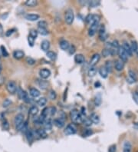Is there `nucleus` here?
I'll return each mask as SVG.
<instances>
[{
	"mask_svg": "<svg viewBox=\"0 0 138 152\" xmlns=\"http://www.w3.org/2000/svg\"><path fill=\"white\" fill-rule=\"evenodd\" d=\"M14 31H15V29H9V30H8V31L5 32V35H6V36H9L10 35H12V34L14 32Z\"/></svg>",
	"mask_w": 138,
	"mask_h": 152,
	"instance_id": "obj_57",
	"label": "nucleus"
},
{
	"mask_svg": "<svg viewBox=\"0 0 138 152\" xmlns=\"http://www.w3.org/2000/svg\"><path fill=\"white\" fill-rule=\"evenodd\" d=\"M47 57L48 58H50L51 61H54L55 59H56V58H57V55H56V53H54V51H47Z\"/></svg>",
	"mask_w": 138,
	"mask_h": 152,
	"instance_id": "obj_29",
	"label": "nucleus"
},
{
	"mask_svg": "<svg viewBox=\"0 0 138 152\" xmlns=\"http://www.w3.org/2000/svg\"><path fill=\"white\" fill-rule=\"evenodd\" d=\"M117 54L120 56V58L123 62H127L128 61V55L126 53V51H124V49H123L122 46H120L118 51H117Z\"/></svg>",
	"mask_w": 138,
	"mask_h": 152,
	"instance_id": "obj_5",
	"label": "nucleus"
},
{
	"mask_svg": "<svg viewBox=\"0 0 138 152\" xmlns=\"http://www.w3.org/2000/svg\"><path fill=\"white\" fill-rule=\"evenodd\" d=\"M38 112H39V108H38V107H36L35 105L32 106V107L30 108V109H29V114H30L31 115L35 116V115H36V114H38Z\"/></svg>",
	"mask_w": 138,
	"mask_h": 152,
	"instance_id": "obj_30",
	"label": "nucleus"
},
{
	"mask_svg": "<svg viewBox=\"0 0 138 152\" xmlns=\"http://www.w3.org/2000/svg\"><path fill=\"white\" fill-rule=\"evenodd\" d=\"M99 22H100V16L97 15H92L90 24L92 25V24H94V23H99Z\"/></svg>",
	"mask_w": 138,
	"mask_h": 152,
	"instance_id": "obj_31",
	"label": "nucleus"
},
{
	"mask_svg": "<svg viewBox=\"0 0 138 152\" xmlns=\"http://www.w3.org/2000/svg\"><path fill=\"white\" fill-rule=\"evenodd\" d=\"M123 49H124V51H126V53L127 54L128 56H131L132 54H133V51L131 50V46L127 42H124L123 46H122Z\"/></svg>",
	"mask_w": 138,
	"mask_h": 152,
	"instance_id": "obj_16",
	"label": "nucleus"
},
{
	"mask_svg": "<svg viewBox=\"0 0 138 152\" xmlns=\"http://www.w3.org/2000/svg\"><path fill=\"white\" fill-rule=\"evenodd\" d=\"M25 134V137H26V139L29 141V143H32L33 141V140H34L33 131L31 129H28L27 131Z\"/></svg>",
	"mask_w": 138,
	"mask_h": 152,
	"instance_id": "obj_14",
	"label": "nucleus"
},
{
	"mask_svg": "<svg viewBox=\"0 0 138 152\" xmlns=\"http://www.w3.org/2000/svg\"><path fill=\"white\" fill-rule=\"evenodd\" d=\"M46 103H47V99H46L45 98H44V97L40 98V99L37 101V104H38L39 106H41V107L45 106L46 104Z\"/></svg>",
	"mask_w": 138,
	"mask_h": 152,
	"instance_id": "obj_36",
	"label": "nucleus"
},
{
	"mask_svg": "<svg viewBox=\"0 0 138 152\" xmlns=\"http://www.w3.org/2000/svg\"><path fill=\"white\" fill-rule=\"evenodd\" d=\"M97 73V68L95 66H91L90 68L88 69V75L89 77H94Z\"/></svg>",
	"mask_w": 138,
	"mask_h": 152,
	"instance_id": "obj_32",
	"label": "nucleus"
},
{
	"mask_svg": "<svg viewBox=\"0 0 138 152\" xmlns=\"http://www.w3.org/2000/svg\"><path fill=\"white\" fill-rule=\"evenodd\" d=\"M94 86H95V88H99V87L100 86V83L97 82H96V83H95Z\"/></svg>",
	"mask_w": 138,
	"mask_h": 152,
	"instance_id": "obj_60",
	"label": "nucleus"
},
{
	"mask_svg": "<svg viewBox=\"0 0 138 152\" xmlns=\"http://www.w3.org/2000/svg\"><path fill=\"white\" fill-rule=\"evenodd\" d=\"M69 53L71 55V54H74L75 52V47L74 46H70L69 47Z\"/></svg>",
	"mask_w": 138,
	"mask_h": 152,
	"instance_id": "obj_56",
	"label": "nucleus"
},
{
	"mask_svg": "<svg viewBox=\"0 0 138 152\" xmlns=\"http://www.w3.org/2000/svg\"><path fill=\"white\" fill-rule=\"evenodd\" d=\"M38 4V2L36 0H27L25 2V5L29 7H34Z\"/></svg>",
	"mask_w": 138,
	"mask_h": 152,
	"instance_id": "obj_34",
	"label": "nucleus"
},
{
	"mask_svg": "<svg viewBox=\"0 0 138 152\" xmlns=\"http://www.w3.org/2000/svg\"><path fill=\"white\" fill-rule=\"evenodd\" d=\"M25 19L29 21L34 22V21H36L39 19V15L37 14H28L25 15Z\"/></svg>",
	"mask_w": 138,
	"mask_h": 152,
	"instance_id": "obj_22",
	"label": "nucleus"
},
{
	"mask_svg": "<svg viewBox=\"0 0 138 152\" xmlns=\"http://www.w3.org/2000/svg\"><path fill=\"white\" fill-rule=\"evenodd\" d=\"M53 124L58 128H61L65 126V119L61 118H55L53 121Z\"/></svg>",
	"mask_w": 138,
	"mask_h": 152,
	"instance_id": "obj_11",
	"label": "nucleus"
},
{
	"mask_svg": "<svg viewBox=\"0 0 138 152\" xmlns=\"http://www.w3.org/2000/svg\"><path fill=\"white\" fill-rule=\"evenodd\" d=\"M82 122L84 123V124L87 127H90L92 124V121L89 118H85L82 121Z\"/></svg>",
	"mask_w": 138,
	"mask_h": 152,
	"instance_id": "obj_38",
	"label": "nucleus"
},
{
	"mask_svg": "<svg viewBox=\"0 0 138 152\" xmlns=\"http://www.w3.org/2000/svg\"><path fill=\"white\" fill-rule=\"evenodd\" d=\"M0 49H1V52H2V56H4V57H8V51H7L6 49H5L3 46H1Z\"/></svg>",
	"mask_w": 138,
	"mask_h": 152,
	"instance_id": "obj_41",
	"label": "nucleus"
},
{
	"mask_svg": "<svg viewBox=\"0 0 138 152\" xmlns=\"http://www.w3.org/2000/svg\"><path fill=\"white\" fill-rule=\"evenodd\" d=\"M33 135L34 136L36 135L39 138H46L48 137V135L46 133L45 130L44 129H42V128H39V129H37L35 131L33 132ZM35 138V137H34Z\"/></svg>",
	"mask_w": 138,
	"mask_h": 152,
	"instance_id": "obj_9",
	"label": "nucleus"
},
{
	"mask_svg": "<svg viewBox=\"0 0 138 152\" xmlns=\"http://www.w3.org/2000/svg\"><path fill=\"white\" fill-rule=\"evenodd\" d=\"M124 152H131V145L130 142L126 141L124 145Z\"/></svg>",
	"mask_w": 138,
	"mask_h": 152,
	"instance_id": "obj_33",
	"label": "nucleus"
},
{
	"mask_svg": "<svg viewBox=\"0 0 138 152\" xmlns=\"http://www.w3.org/2000/svg\"><path fill=\"white\" fill-rule=\"evenodd\" d=\"M2 64H1V62H0V73H1V71H2Z\"/></svg>",
	"mask_w": 138,
	"mask_h": 152,
	"instance_id": "obj_62",
	"label": "nucleus"
},
{
	"mask_svg": "<svg viewBox=\"0 0 138 152\" xmlns=\"http://www.w3.org/2000/svg\"><path fill=\"white\" fill-rule=\"evenodd\" d=\"M127 81L129 83H134L137 81V75L132 70L129 71V78L127 79Z\"/></svg>",
	"mask_w": 138,
	"mask_h": 152,
	"instance_id": "obj_15",
	"label": "nucleus"
},
{
	"mask_svg": "<svg viewBox=\"0 0 138 152\" xmlns=\"http://www.w3.org/2000/svg\"><path fill=\"white\" fill-rule=\"evenodd\" d=\"M43 124H44V128L45 129V131H50L52 128L53 122H52L51 119L48 118V119H47V120L45 121V122H44Z\"/></svg>",
	"mask_w": 138,
	"mask_h": 152,
	"instance_id": "obj_17",
	"label": "nucleus"
},
{
	"mask_svg": "<svg viewBox=\"0 0 138 152\" xmlns=\"http://www.w3.org/2000/svg\"><path fill=\"white\" fill-rule=\"evenodd\" d=\"M47 25H48V23L46 22L45 21H40L39 23H38V26H39V28H43V29H46V27H47Z\"/></svg>",
	"mask_w": 138,
	"mask_h": 152,
	"instance_id": "obj_48",
	"label": "nucleus"
},
{
	"mask_svg": "<svg viewBox=\"0 0 138 152\" xmlns=\"http://www.w3.org/2000/svg\"><path fill=\"white\" fill-rule=\"evenodd\" d=\"M56 111H57V109H56L55 107H51V108H49V114L51 116L54 115L55 113H56Z\"/></svg>",
	"mask_w": 138,
	"mask_h": 152,
	"instance_id": "obj_50",
	"label": "nucleus"
},
{
	"mask_svg": "<svg viewBox=\"0 0 138 152\" xmlns=\"http://www.w3.org/2000/svg\"><path fill=\"white\" fill-rule=\"evenodd\" d=\"M92 134H93V131H92L91 129H86L85 131V132H84V134H83V136L85 137V138H87V137L91 136Z\"/></svg>",
	"mask_w": 138,
	"mask_h": 152,
	"instance_id": "obj_46",
	"label": "nucleus"
},
{
	"mask_svg": "<svg viewBox=\"0 0 138 152\" xmlns=\"http://www.w3.org/2000/svg\"><path fill=\"white\" fill-rule=\"evenodd\" d=\"M45 121V118L42 115H40L39 117H35L33 119L34 124H43Z\"/></svg>",
	"mask_w": 138,
	"mask_h": 152,
	"instance_id": "obj_23",
	"label": "nucleus"
},
{
	"mask_svg": "<svg viewBox=\"0 0 138 152\" xmlns=\"http://www.w3.org/2000/svg\"><path fill=\"white\" fill-rule=\"evenodd\" d=\"M100 4L99 2H96V1H91L90 2V6L91 7H96L97 5H98Z\"/></svg>",
	"mask_w": 138,
	"mask_h": 152,
	"instance_id": "obj_55",
	"label": "nucleus"
},
{
	"mask_svg": "<svg viewBox=\"0 0 138 152\" xmlns=\"http://www.w3.org/2000/svg\"><path fill=\"white\" fill-rule=\"evenodd\" d=\"M4 82H5V78L0 75V85H2L4 83Z\"/></svg>",
	"mask_w": 138,
	"mask_h": 152,
	"instance_id": "obj_59",
	"label": "nucleus"
},
{
	"mask_svg": "<svg viewBox=\"0 0 138 152\" xmlns=\"http://www.w3.org/2000/svg\"><path fill=\"white\" fill-rule=\"evenodd\" d=\"M75 61L78 64H82V63L85 62V56L82 54H78L75 56Z\"/></svg>",
	"mask_w": 138,
	"mask_h": 152,
	"instance_id": "obj_20",
	"label": "nucleus"
},
{
	"mask_svg": "<svg viewBox=\"0 0 138 152\" xmlns=\"http://www.w3.org/2000/svg\"><path fill=\"white\" fill-rule=\"evenodd\" d=\"M11 104H12V101L9 100L8 99H5V101H3V103H2V107L3 108H8L9 105H11Z\"/></svg>",
	"mask_w": 138,
	"mask_h": 152,
	"instance_id": "obj_44",
	"label": "nucleus"
},
{
	"mask_svg": "<svg viewBox=\"0 0 138 152\" xmlns=\"http://www.w3.org/2000/svg\"><path fill=\"white\" fill-rule=\"evenodd\" d=\"M99 73H100V76H101L103 78H106L107 77V75H108V72H107V69L105 68L104 66H102V67L100 68V69H99Z\"/></svg>",
	"mask_w": 138,
	"mask_h": 152,
	"instance_id": "obj_26",
	"label": "nucleus"
},
{
	"mask_svg": "<svg viewBox=\"0 0 138 152\" xmlns=\"http://www.w3.org/2000/svg\"><path fill=\"white\" fill-rule=\"evenodd\" d=\"M134 101H136V103L138 104V94L136 93V92L134 94Z\"/></svg>",
	"mask_w": 138,
	"mask_h": 152,
	"instance_id": "obj_58",
	"label": "nucleus"
},
{
	"mask_svg": "<svg viewBox=\"0 0 138 152\" xmlns=\"http://www.w3.org/2000/svg\"><path fill=\"white\" fill-rule=\"evenodd\" d=\"M29 35H30L31 37H32L33 39H35L37 38V36H38V32H37L36 30H35V29H32V30L30 31Z\"/></svg>",
	"mask_w": 138,
	"mask_h": 152,
	"instance_id": "obj_47",
	"label": "nucleus"
},
{
	"mask_svg": "<svg viewBox=\"0 0 138 152\" xmlns=\"http://www.w3.org/2000/svg\"><path fill=\"white\" fill-rule=\"evenodd\" d=\"M90 119H91V121H92V123H94V124H98L99 123V121H100V118H99V116L97 114H95V113H93L91 114V116H90V118H89Z\"/></svg>",
	"mask_w": 138,
	"mask_h": 152,
	"instance_id": "obj_27",
	"label": "nucleus"
},
{
	"mask_svg": "<svg viewBox=\"0 0 138 152\" xmlns=\"http://www.w3.org/2000/svg\"><path fill=\"white\" fill-rule=\"evenodd\" d=\"M6 89L8 92V93L14 95L16 92H17V85L15 82L13 81H10L7 83L6 85Z\"/></svg>",
	"mask_w": 138,
	"mask_h": 152,
	"instance_id": "obj_4",
	"label": "nucleus"
},
{
	"mask_svg": "<svg viewBox=\"0 0 138 152\" xmlns=\"http://www.w3.org/2000/svg\"><path fill=\"white\" fill-rule=\"evenodd\" d=\"M2 127L5 130H8V128H9V124L5 118H4L2 120Z\"/></svg>",
	"mask_w": 138,
	"mask_h": 152,
	"instance_id": "obj_43",
	"label": "nucleus"
},
{
	"mask_svg": "<svg viewBox=\"0 0 138 152\" xmlns=\"http://www.w3.org/2000/svg\"><path fill=\"white\" fill-rule=\"evenodd\" d=\"M77 132V128L74 124H70L66 127V129L65 131V133L68 135H75Z\"/></svg>",
	"mask_w": 138,
	"mask_h": 152,
	"instance_id": "obj_6",
	"label": "nucleus"
},
{
	"mask_svg": "<svg viewBox=\"0 0 138 152\" xmlns=\"http://www.w3.org/2000/svg\"><path fill=\"white\" fill-rule=\"evenodd\" d=\"M26 61H27V63H28L29 65H33L35 63V60L33 59V58H31V57H28V58H26Z\"/></svg>",
	"mask_w": 138,
	"mask_h": 152,
	"instance_id": "obj_49",
	"label": "nucleus"
},
{
	"mask_svg": "<svg viewBox=\"0 0 138 152\" xmlns=\"http://www.w3.org/2000/svg\"><path fill=\"white\" fill-rule=\"evenodd\" d=\"M2 32H3V30H2V25H0V34H2Z\"/></svg>",
	"mask_w": 138,
	"mask_h": 152,
	"instance_id": "obj_61",
	"label": "nucleus"
},
{
	"mask_svg": "<svg viewBox=\"0 0 138 152\" xmlns=\"http://www.w3.org/2000/svg\"><path fill=\"white\" fill-rule=\"evenodd\" d=\"M100 58V56L99 54H94V55L92 56L91 59V61H90L91 66H95V65L99 61Z\"/></svg>",
	"mask_w": 138,
	"mask_h": 152,
	"instance_id": "obj_19",
	"label": "nucleus"
},
{
	"mask_svg": "<svg viewBox=\"0 0 138 152\" xmlns=\"http://www.w3.org/2000/svg\"><path fill=\"white\" fill-rule=\"evenodd\" d=\"M116 151H117V147H116L115 145H113L109 147L108 152H116Z\"/></svg>",
	"mask_w": 138,
	"mask_h": 152,
	"instance_id": "obj_53",
	"label": "nucleus"
},
{
	"mask_svg": "<svg viewBox=\"0 0 138 152\" xmlns=\"http://www.w3.org/2000/svg\"><path fill=\"white\" fill-rule=\"evenodd\" d=\"M39 85H40V88H41L45 89L46 88L48 87V83L45 82H42L41 83H39Z\"/></svg>",
	"mask_w": 138,
	"mask_h": 152,
	"instance_id": "obj_54",
	"label": "nucleus"
},
{
	"mask_svg": "<svg viewBox=\"0 0 138 152\" xmlns=\"http://www.w3.org/2000/svg\"><path fill=\"white\" fill-rule=\"evenodd\" d=\"M99 38L101 41H105L107 39V35L105 32V29L104 25H101L99 30Z\"/></svg>",
	"mask_w": 138,
	"mask_h": 152,
	"instance_id": "obj_12",
	"label": "nucleus"
},
{
	"mask_svg": "<svg viewBox=\"0 0 138 152\" xmlns=\"http://www.w3.org/2000/svg\"><path fill=\"white\" fill-rule=\"evenodd\" d=\"M114 67H115V69L118 71H122L124 67V62L121 61V60H117L115 62V65H114Z\"/></svg>",
	"mask_w": 138,
	"mask_h": 152,
	"instance_id": "obj_21",
	"label": "nucleus"
},
{
	"mask_svg": "<svg viewBox=\"0 0 138 152\" xmlns=\"http://www.w3.org/2000/svg\"><path fill=\"white\" fill-rule=\"evenodd\" d=\"M23 122H24V115L22 114H18L14 119V124L15 125V128L20 125L21 124H22Z\"/></svg>",
	"mask_w": 138,
	"mask_h": 152,
	"instance_id": "obj_8",
	"label": "nucleus"
},
{
	"mask_svg": "<svg viewBox=\"0 0 138 152\" xmlns=\"http://www.w3.org/2000/svg\"><path fill=\"white\" fill-rule=\"evenodd\" d=\"M17 92H18V95H19V99L23 100L26 103H30L31 102V100H30V99L28 95V93L25 91H24L21 88H19V90H17Z\"/></svg>",
	"mask_w": 138,
	"mask_h": 152,
	"instance_id": "obj_3",
	"label": "nucleus"
},
{
	"mask_svg": "<svg viewBox=\"0 0 138 152\" xmlns=\"http://www.w3.org/2000/svg\"><path fill=\"white\" fill-rule=\"evenodd\" d=\"M102 54H103V56H104V57H107L108 55H111V50H110V49H106V48L103 50Z\"/></svg>",
	"mask_w": 138,
	"mask_h": 152,
	"instance_id": "obj_51",
	"label": "nucleus"
},
{
	"mask_svg": "<svg viewBox=\"0 0 138 152\" xmlns=\"http://www.w3.org/2000/svg\"><path fill=\"white\" fill-rule=\"evenodd\" d=\"M41 48H42V49L43 51H47L49 49V48H50V42L48 40L42 41V42L41 44Z\"/></svg>",
	"mask_w": 138,
	"mask_h": 152,
	"instance_id": "obj_28",
	"label": "nucleus"
},
{
	"mask_svg": "<svg viewBox=\"0 0 138 152\" xmlns=\"http://www.w3.org/2000/svg\"><path fill=\"white\" fill-rule=\"evenodd\" d=\"M48 114H49V108H44V109L42 110V111L41 115L43 116L45 118H46L48 117Z\"/></svg>",
	"mask_w": 138,
	"mask_h": 152,
	"instance_id": "obj_42",
	"label": "nucleus"
},
{
	"mask_svg": "<svg viewBox=\"0 0 138 152\" xmlns=\"http://www.w3.org/2000/svg\"><path fill=\"white\" fill-rule=\"evenodd\" d=\"M105 68L107 69V72H111V70H112V64H111V61H107L105 64Z\"/></svg>",
	"mask_w": 138,
	"mask_h": 152,
	"instance_id": "obj_39",
	"label": "nucleus"
},
{
	"mask_svg": "<svg viewBox=\"0 0 138 152\" xmlns=\"http://www.w3.org/2000/svg\"><path fill=\"white\" fill-rule=\"evenodd\" d=\"M39 75L42 78L46 79L48 78H49V76L51 75V71L49 69L47 68H42L39 71Z\"/></svg>",
	"mask_w": 138,
	"mask_h": 152,
	"instance_id": "obj_10",
	"label": "nucleus"
},
{
	"mask_svg": "<svg viewBox=\"0 0 138 152\" xmlns=\"http://www.w3.org/2000/svg\"><path fill=\"white\" fill-rule=\"evenodd\" d=\"M29 94H30V95L32 97L37 98V97H39L40 95V92L37 88H32L29 90Z\"/></svg>",
	"mask_w": 138,
	"mask_h": 152,
	"instance_id": "obj_24",
	"label": "nucleus"
},
{
	"mask_svg": "<svg viewBox=\"0 0 138 152\" xmlns=\"http://www.w3.org/2000/svg\"><path fill=\"white\" fill-rule=\"evenodd\" d=\"M60 47L62 50H68L70 47V44L68 41L66 40H61L60 42Z\"/></svg>",
	"mask_w": 138,
	"mask_h": 152,
	"instance_id": "obj_25",
	"label": "nucleus"
},
{
	"mask_svg": "<svg viewBox=\"0 0 138 152\" xmlns=\"http://www.w3.org/2000/svg\"><path fill=\"white\" fill-rule=\"evenodd\" d=\"M137 55H138V52H137Z\"/></svg>",
	"mask_w": 138,
	"mask_h": 152,
	"instance_id": "obj_63",
	"label": "nucleus"
},
{
	"mask_svg": "<svg viewBox=\"0 0 138 152\" xmlns=\"http://www.w3.org/2000/svg\"><path fill=\"white\" fill-rule=\"evenodd\" d=\"M56 97H57V95H56L55 92L54 90H51L49 92V98H50V99L54 100L56 99Z\"/></svg>",
	"mask_w": 138,
	"mask_h": 152,
	"instance_id": "obj_45",
	"label": "nucleus"
},
{
	"mask_svg": "<svg viewBox=\"0 0 138 152\" xmlns=\"http://www.w3.org/2000/svg\"><path fill=\"white\" fill-rule=\"evenodd\" d=\"M119 48H120V45H119L118 42L117 40H114L111 43V55L117 54Z\"/></svg>",
	"mask_w": 138,
	"mask_h": 152,
	"instance_id": "obj_7",
	"label": "nucleus"
},
{
	"mask_svg": "<svg viewBox=\"0 0 138 152\" xmlns=\"http://www.w3.org/2000/svg\"><path fill=\"white\" fill-rule=\"evenodd\" d=\"M131 50L134 52H137L138 50V44L136 41H132L131 42Z\"/></svg>",
	"mask_w": 138,
	"mask_h": 152,
	"instance_id": "obj_35",
	"label": "nucleus"
},
{
	"mask_svg": "<svg viewBox=\"0 0 138 152\" xmlns=\"http://www.w3.org/2000/svg\"><path fill=\"white\" fill-rule=\"evenodd\" d=\"M70 116H71V121L75 124H80L83 121V118H82V116H81V113L77 109H74V110L71 111Z\"/></svg>",
	"mask_w": 138,
	"mask_h": 152,
	"instance_id": "obj_1",
	"label": "nucleus"
},
{
	"mask_svg": "<svg viewBox=\"0 0 138 152\" xmlns=\"http://www.w3.org/2000/svg\"><path fill=\"white\" fill-rule=\"evenodd\" d=\"M94 103L96 106H99L101 104V95L100 94L96 95L95 99H94Z\"/></svg>",
	"mask_w": 138,
	"mask_h": 152,
	"instance_id": "obj_37",
	"label": "nucleus"
},
{
	"mask_svg": "<svg viewBox=\"0 0 138 152\" xmlns=\"http://www.w3.org/2000/svg\"><path fill=\"white\" fill-rule=\"evenodd\" d=\"M37 32H38V33L41 34L42 35H47L48 34V31L46 29H43V28H39Z\"/></svg>",
	"mask_w": 138,
	"mask_h": 152,
	"instance_id": "obj_40",
	"label": "nucleus"
},
{
	"mask_svg": "<svg viewBox=\"0 0 138 152\" xmlns=\"http://www.w3.org/2000/svg\"><path fill=\"white\" fill-rule=\"evenodd\" d=\"M98 25H99V23H94V24L91 25V27L88 31V34L90 36H94L95 35V33L97 32V30L98 29Z\"/></svg>",
	"mask_w": 138,
	"mask_h": 152,
	"instance_id": "obj_13",
	"label": "nucleus"
},
{
	"mask_svg": "<svg viewBox=\"0 0 138 152\" xmlns=\"http://www.w3.org/2000/svg\"><path fill=\"white\" fill-rule=\"evenodd\" d=\"M74 19H75V16H74V12H73L72 9L71 8L67 9L65 12V22L68 25H71L74 22Z\"/></svg>",
	"mask_w": 138,
	"mask_h": 152,
	"instance_id": "obj_2",
	"label": "nucleus"
},
{
	"mask_svg": "<svg viewBox=\"0 0 138 152\" xmlns=\"http://www.w3.org/2000/svg\"><path fill=\"white\" fill-rule=\"evenodd\" d=\"M28 42H29V45L30 46H34V42H35V39H33L32 37H31L30 35H29L28 37Z\"/></svg>",
	"mask_w": 138,
	"mask_h": 152,
	"instance_id": "obj_52",
	"label": "nucleus"
},
{
	"mask_svg": "<svg viewBox=\"0 0 138 152\" xmlns=\"http://www.w3.org/2000/svg\"><path fill=\"white\" fill-rule=\"evenodd\" d=\"M24 56H25V53H24L23 51L17 50L13 52V57H14L15 59H18V60L22 59Z\"/></svg>",
	"mask_w": 138,
	"mask_h": 152,
	"instance_id": "obj_18",
	"label": "nucleus"
}]
</instances>
